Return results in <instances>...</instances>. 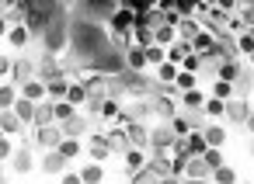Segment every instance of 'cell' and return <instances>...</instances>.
<instances>
[{"instance_id": "6da1fadb", "label": "cell", "mask_w": 254, "mask_h": 184, "mask_svg": "<svg viewBox=\"0 0 254 184\" xmlns=\"http://www.w3.org/2000/svg\"><path fill=\"white\" fill-rule=\"evenodd\" d=\"M73 49L84 52V56H91V59H98L101 52H108V35H105V28H101V25H91V21L73 25Z\"/></svg>"}, {"instance_id": "8992f818", "label": "cell", "mask_w": 254, "mask_h": 184, "mask_svg": "<svg viewBox=\"0 0 254 184\" xmlns=\"http://www.w3.org/2000/svg\"><path fill=\"white\" fill-rule=\"evenodd\" d=\"M11 80H14L18 87H25L28 80H35V63H32V59H18L14 70H11Z\"/></svg>"}, {"instance_id": "b9f144b4", "label": "cell", "mask_w": 254, "mask_h": 184, "mask_svg": "<svg viewBox=\"0 0 254 184\" xmlns=\"http://www.w3.org/2000/svg\"><path fill=\"white\" fill-rule=\"evenodd\" d=\"M181 101H185L188 108H202V94H198V91H185V97H181Z\"/></svg>"}, {"instance_id": "5b68a950", "label": "cell", "mask_w": 254, "mask_h": 184, "mask_svg": "<svg viewBox=\"0 0 254 184\" xmlns=\"http://www.w3.org/2000/svg\"><path fill=\"white\" fill-rule=\"evenodd\" d=\"M247 118H251V108H247L240 97L226 101V122H233V125H247Z\"/></svg>"}, {"instance_id": "11a10c76", "label": "cell", "mask_w": 254, "mask_h": 184, "mask_svg": "<svg viewBox=\"0 0 254 184\" xmlns=\"http://www.w3.org/2000/svg\"><path fill=\"white\" fill-rule=\"evenodd\" d=\"M181 184H209V181H195V177H185Z\"/></svg>"}, {"instance_id": "9c48e42d", "label": "cell", "mask_w": 254, "mask_h": 184, "mask_svg": "<svg viewBox=\"0 0 254 184\" xmlns=\"http://www.w3.org/2000/svg\"><path fill=\"white\" fill-rule=\"evenodd\" d=\"M126 66H129V73H143V66H146V49H139V46L126 49Z\"/></svg>"}, {"instance_id": "f35d334b", "label": "cell", "mask_w": 254, "mask_h": 184, "mask_svg": "<svg viewBox=\"0 0 254 184\" xmlns=\"http://www.w3.org/2000/svg\"><path fill=\"white\" fill-rule=\"evenodd\" d=\"M126 136H129V139H132L136 146H146V142H150V136H146V132H143L139 125H129V132H126Z\"/></svg>"}, {"instance_id": "816d5d0a", "label": "cell", "mask_w": 254, "mask_h": 184, "mask_svg": "<svg viewBox=\"0 0 254 184\" xmlns=\"http://www.w3.org/2000/svg\"><path fill=\"white\" fill-rule=\"evenodd\" d=\"M63 184H84L80 174H63Z\"/></svg>"}, {"instance_id": "277c9868", "label": "cell", "mask_w": 254, "mask_h": 184, "mask_svg": "<svg viewBox=\"0 0 254 184\" xmlns=\"http://www.w3.org/2000/svg\"><path fill=\"white\" fill-rule=\"evenodd\" d=\"M66 136H63V129L60 125H46V129H39L35 132V142L39 146H49V149H60V142H63Z\"/></svg>"}, {"instance_id": "2e32d148", "label": "cell", "mask_w": 254, "mask_h": 184, "mask_svg": "<svg viewBox=\"0 0 254 184\" xmlns=\"http://www.w3.org/2000/svg\"><path fill=\"white\" fill-rule=\"evenodd\" d=\"M66 91H70V80H63V77H56V80L46 84V94H49L53 101H66Z\"/></svg>"}, {"instance_id": "7402d4cb", "label": "cell", "mask_w": 254, "mask_h": 184, "mask_svg": "<svg viewBox=\"0 0 254 184\" xmlns=\"http://www.w3.org/2000/svg\"><path fill=\"white\" fill-rule=\"evenodd\" d=\"M46 125H56L53 104H39V111H35V129H46Z\"/></svg>"}, {"instance_id": "60d3db41", "label": "cell", "mask_w": 254, "mask_h": 184, "mask_svg": "<svg viewBox=\"0 0 254 184\" xmlns=\"http://www.w3.org/2000/svg\"><path fill=\"white\" fill-rule=\"evenodd\" d=\"M4 160H14V146H11V139H7V136L0 139V163H4Z\"/></svg>"}, {"instance_id": "db71d44e", "label": "cell", "mask_w": 254, "mask_h": 184, "mask_svg": "<svg viewBox=\"0 0 254 184\" xmlns=\"http://www.w3.org/2000/svg\"><path fill=\"white\" fill-rule=\"evenodd\" d=\"M0 35H11V28H7V21L0 18Z\"/></svg>"}, {"instance_id": "44dd1931", "label": "cell", "mask_w": 254, "mask_h": 184, "mask_svg": "<svg viewBox=\"0 0 254 184\" xmlns=\"http://www.w3.org/2000/svg\"><path fill=\"white\" fill-rule=\"evenodd\" d=\"M39 73H42L39 80H46V84H49V80H56V77H60V66H56V56H49V52H46V59H42V66H39Z\"/></svg>"}, {"instance_id": "680465c9", "label": "cell", "mask_w": 254, "mask_h": 184, "mask_svg": "<svg viewBox=\"0 0 254 184\" xmlns=\"http://www.w3.org/2000/svg\"><path fill=\"white\" fill-rule=\"evenodd\" d=\"M0 177H4V167H0Z\"/></svg>"}, {"instance_id": "bcb514c9", "label": "cell", "mask_w": 254, "mask_h": 184, "mask_svg": "<svg viewBox=\"0 0 254 184\" xmlns=\"http://www.w3.org/2000/svg\"><path fill=\"white\" fill-rule=\"evenodd\" d=\"M181 70H185V73H195V70H198V56H195V52H191V56H185Z\"/></svg>"}, {"instance_id": "d6a6232c", "label": "cell", "mask_w": 254, "mask_h": 184, "mask_svg": "<svg viewBox=\"0 0 254 184\" xmlns=\"http://www.w3.org/2000/svg\"><path fill=\"white\" fill-rule=\"evenodd\" d=\"M205 115H212V118L226 115V101H219V97H209V101H205Z\"/></svg>"}, {"instance_id": "52a82bcc", "label": "cell", "mask_w": 254, "mask_h": 184, "mask_svg": "<svg viewBox=\"0 0 254 184\" xmlns=\"http://www.w3.org/2000/svg\"><path fill=\"white\" fill-rule=\"evenodd\" d=\"M136 25V14L129 11V7H119L115 14H112V28H115V35H122V32H129Z\"/></svg>"}, {"instance_id": "6f0895ef", "label": "cell", "mask_w": 254, "mask_h": 184, "mask_svg": "<svg viewBox=\"0 0 254 184\" xmlns=\"http://www.w3.org/2000/svg\"><path fill=\"white\" fill-rule=\"evenodd\" d=\"M251 156H254V142H251Z\"/></svg>"}, {"instance_id": "f6af8a7d", "label": "cell", "mask_w": 254, "mask_h": 184, "mask_svg": "<svg viewBox=\"0 0 254 184\" xmlns=\"http://www.w3.org/2000/svg\"><path fill=\"white\" fill-rule=\"evenodd\" d=\"M167 56H171V63H185V56H188V49H185V46H174V49H171Z\"/></svg>"}, {"instance_id": "ac0fdd59", "label": "cell", "mask_w": 254, "mask_h": 184, "mask_svg": "<svg viewBox=\"0 0 254 184\" xmlns=\"http://www.w3.org/2000/svg\"><path fill=\"white\" fill-rule=\"evenodd\" d=\"M18 97H21V94H18L11 84H0V111H11V108L18 104Z\"/></svg>"}, {"instance_id": "484cf974", "label": "cell", "mask_w": 254, "mask_h": 184, "mask_svg": "<svg viewBox=\"0 0 254 184\" xmlns=\"http://www.w3.org/2000/svg\"><path fill=\"white\" fill-rule=\"evenodd\" d=\"M66 101H70L73 108H77V104H84V101H87V87H84V84H70V91H66Z\"/></svg>"}, {"instance_id": "f1b7e54d", "label": "cell", "mask_w": 254, "mask_h": 184, "mask_svg": "<svg viewBox=\"0 0 254 184\" xmlns=\"http://www.w3.org/2000/svg\"><path fill=\"white\" fill-rule=\"evenodd\" d=\"M77 153H80V142H77V139H63V142H60V156H63V160H73Z\"/></svg>"}, {"instance_id": "94428289", "label": "cell", "mask_w": 254, "mask_h": 184, "mask_svg": "<svg viewBox=\"0 0 254 184\" xmlns=\"http://www.w3.org/2000/svg\"><path fill=\"white\" fill-rule=\"evenodd\" d=\"M0 139H4V132H0Z\"/></svg>"}, {"instance_id": "d6986e66", "label": "cell", "mask_w": 254, "mask_h": 184, "mask_svg": "<svg viewBox=\"0 0 254 184\" xmlns=\"http://www.w3.org/2000/svg\"><path fill=\"white\" fill-rule=\"evenodd\" d=\"M53 115H56V125H63V122H70L77 115V108L70 101H53Z\"/></svg>"}, {"instance_id": "4fadbf2b", "label": "cell", "mask_w": 254, "mask_h": 184, "mask_svg": "<svg viewBox=\"0 0 254 184\" xmlns=\"http://www.w3.org/2000/svg\"><path fill=\"white\" fill-rule=\"evenodd\" d=\"M21 118L14 115V108L11 111H0V132H4V136H14V132H21Z\"/></svg>"}, {"instance_id": "5bb4252c", "label": "cell", "mask_w": 254, "mask_h": 184, "mask_svg": "<svg viewBox=\"0 0 254 184\" xmlns=\"http://www.w3.org/2000/svg\"><path fill=\"white\" fill-rule=\"evenodd\" d=\"M35 111H39V104H32V101L18 97V104H14V115H18L25 125H35Z\"/></svg>"}, {"instance_id": "4dcf8cb0", "label": "cell", "mask_w": 254, "mask_h": 184, "mask_svg": "<svg viewBox=\"0 0 254 184\" xmlns=\"http://www.w3.org/2000/svg\"><path fill=\"white\" fill-rule=\"evenodd\" d=\"M146 63H153V66H164V63H167V52H164L160 46H150V49H146Z\"/></svg>"}, {"instance_id": "3957f363", "label": "cell", "mask_w": 254, "mask_h": 184, "mask_svg": "<svg viewBox=\"0 0 254 184\" xmlns=\"http://www.w3.org/2000/svg\"><path fill=\"white\" fill-rule=\"evenodd\" d=\"M91 66H94V70H105V73H119V70H126V56H119V52H101L98 59H91Z\"/></svg>"}, {"instance_id": "91938a15", "label": "cell", "mask_w": 254, "mask_h": 184, "mask_svg": "<svg viewBox=\"0 0 254 184\" xmlns=\"http://www.w3.org/2000/svg\"><path fill=\"white\" fill-rule=\"evenodd\" d=\"M0 184H7V181H4V177H0Z\"/></svg>"}, {"instance_id": "e0dca14e", "label": "cell", "mask_w": 254, "mask_h": 184, "mask_svg": "<svg viewBox=\"0 0 254 184\" xmlns=\"http://www.w3.org/2000/svg\"><path fill=\"white\" fill-rule=\"evenodd\" d=\"M60 129H63V136H66V139H77L80 132H87V118H80V115H73V118H70V122H63Z\"/></svg>"}, {"instance_id": "7c38bea8", "label": "cell", "mask_w": 254, "mask_h": 184, "mask_svg": "<svg viewBox=\"0 0 254 184\" xmlns=\"http://www.w3.org/2000/svg\"><path fill=\"white\" fill-rule=\"evenodd\" d=\"M209 174H212V170L205 167V160H202V156H191V160L185 163V177H195V181H205Z\"/></svg>"}, {"instance_id": "8fae6325", "label": "cell", "mask_w": 254, "mask_h": 184, "mask_svg": "<svg viewBox=\"0 0 254 184\" xmlns=\"http://www.w3.org/2000/svg\"><path fill=\"white\" fill-rule=\"evenodd\" d=\"M202 139H205L209 149H223V142H226V129H223V125H209V129L202 132Z\"/></svg>"}, {"instance_id": "681fc988", "label": "cell", "mask_w": 254, "mask_h": 184, "mask_svg": "<svg viewBox=\"0 0 254 184\" xmlns=\"http://www.w3.org/2000/svg\"><path fill=\"white\" fill-rule=\"evenodd\" d=\"M11 70H14V63L7 56H0V77H11Z\"/></svg>"}, {"instance_id": "1f68e13d", "label": "cell", "mask_w": 254, "mask_h": 184, "mask_svg": "<svg viewBox=\"0 0 254 184\" xmlns=\"http://www.w3.org/2000/svg\"><path fill=\"white\" fill-rule=\"evenodd\" d=\"M237 77H240V66H237L233 59H230V63H223V70H219V80H226V84H233Z\"/></svg>"}, {"instance_id": "e575fe53", "label": "cell", "mask_w": 254, "mask_h": 184, "mask_svg": "<svg viewBox=\"0 0 254 184\" xmlns=\"http://www.w3.org/2000/svg\"><path fill=\"white\" fill-rule=\"evenodd\" d=\"M202 160H205V167H209V170H219V167H223V149H205V156H202Z\"/></svg>"}, {"instance_id": "7a4b0ae2", "label": "cell", "mask_w": 254, "mask_h": 184, "mask_svg": "<svg viewBox=\"0 0 254 184\" xmlns=\"http://www.w3.org/2000/svg\"><path fill=\"white\" fill-rule=\"evenodd\" d=\"M66 39H70V35H66V25L53 18L49 28H46V49H49V56H56V52L66 46Z\"/></svg>"}, {"instance_id": "d4e9b609", "label": "cell", "mask_w": 254, "mask_h": 184, "mask_svg": "<svg viewBox=\"0 0 254 184\" xmlns=\"http://www.w3.org/2000/svg\"><path fill=\"white\" fill-rule=\"evenodd\" d=\"M212 184H237V170L223 163L219 170H212Z\"/></svg>"}, {"instance_id": "83f0119b", "label": "cell", "mask_w": 254, "mask_h": 184, "mask_svg": "<svg viewBox=\"0 0 254 184\" xmlns=\"http://www.w3.org/2000/svg\"><path fill=\"white\" fill-rule=\"evenodd\" d=\"M212 97H219V101H233V84L216 80V84H212Z\"/></svg>"}, {"instance_id": "30bf717a", "label": "cell", "mask_w": 254, "mask_h": 184, "mask_svg": "<svg viewBox=\"0 0 254 184\" xmlns=\"http://www.w3.org/2000/svg\"><path fill=\"white\" fill-rule=\"evenodd\" d=\"M174 139H178V136H174V129H171V125H160V129H153V132H150V142H153L157 149L174 146Z\"/></svg>"}, {"instance_id": "7bdbcfd3", "label": "cell", "mask_w": 254, "mask_h": 184, "mask_svg": "<svg viewBox=\"0 0 254 184\" xmlns=\"http://www.w3.org/2000/svg\"><path fill=\"white\" fill-rule=\"evenodd\" d=\"M237 49H240V52H251V56H254V35H240Z\"/></svg>"}, {"instance_id": "f5cc1de1", "label": "cell", "mask_w": 254, "mask_h": 184, "mask_svg": "<svg viewBox=\"0 0 254 184\" xmlns=\"http://www.w3.org/2000/svg\"><path fill=\"white\" fill-rule=\"evenodd\" d=\"M157 184H181V177H171V174H164V177H160Z\"/></svg>"}, {"instance_id": "4316f807", "label": "cell", "mask_w": 254, "mask_h": 184, "mask_svg": "<svg viewBox=\"0 0 254 184\" xmlns=\"http://www.w3.org/2000/svg\"><path fill=\"white\" fill-rule=\"evenodd\" d=\"M14 170L18 174H28L32 170V149H18L14 153Z\"/></svg>"}, {"instance_id": "9f6ffc18", "label": "cell", "mask_w": 254, "mask_h": 184, "mask_svg": "<svg viewBox=\"0 0 254 184\" xmlns=\"http://www.w3.org/2000/svg\"><path fill=\"white\" fill-rule=\"evenodd\" d=\"M247 129H251V136H254V111H251V118H247Z\"/></svg>"}, {"instance_id": "ee69618b", "label": "cell", "mask_w": 254, "mask_h": 184, "mask_svg": "<svg viewBox=\"0 0 254 184\" xmlns=\"http://www.w3.org/2000/svg\"><path fill=\"white\" fill-rule=\"evenodd\" d=\"M195 49H198V52H209V49H212V39H209V35H195Z\"/></svg>"}, {"instance_id": "9a60e30c", "label": "cell", "mask_w": 254, "mask_h": 184, "mask_svg": "<svg viewBox=\"0 0 254 184\" xmlns=\"http://www.w3.org/2000/svg\"><path fill=\"white\" fill-rule=\"evenodd\" d=\"M42 170H46V174H63V170H66V160L60 156V149H49V153H46Z\"/></svg>"}, {"instance_id": "f546056e", "label": "cell", "mask_w": 254, "mask_h": 184, "mask_svg": "<svg viewBox=\"0 0 254 184\" xmlns=\"http://www.w3.org/2000/svg\"><path fill=\"white\" fill-rule=\"evenodd\" d=\"M126 167H129L132 174H139V170H143V153H139V149H126Z\"/></svg>"}, {"instance_id": "c3c4849f", "label": "cell", "mask_w": 254, "mask_h": 184, "mask_svg": "<svg viewBox=\"0 0 254 184\" xmlns=\"http://www.w3.org/2000/svg\"><path fill=\"white\" fill-rule=\"evenodd\" d=\"M157 111H160V115H167V118L174 122V104H167V101H157Z\"/></svg>"}, {"instance_id": "ffe728a7", "label": "cell", "mask_w": 254, "mask_h": 184, "mask_svg": "<svg viewBox=\"0 0 254 184\" xmlns=\"http://www.w3.org/2000/svg\"><path fill=\"white\" fill-rule=\"evenodd\" d=\"M174 35H178V28L174 25H157V32H153V46H167V42H174Z\"/></svg>"}, {"instance_id": "74e56055", "label": "cell", "mask_w": 254, "mask_h": 184, "mask_svg": "<svg viewBox=\"0 0 254 184\" xmlns=\"http://www.w3.org/2000/svg\"><path fill=\"white\" fill-rule=\"evenodd\" d=\"M174 84H178V87H181V91H195V84H198V80H195V73H185V70H181V73H178V80H174Z\"/></svg>"}, {"instance_id": "ba28073f", "label": "cell", "mask_w": 254, "mask_h": 184, "mask_svg": "<svg viewBox=\"0 0 254 184\" xmlns=\"http://www.w3.org/2000/svg\"><path fill=\"white\" fill-rule=\"evenodd\" d=\"M21 97L25 101H32V104H42V97H46V80H28L25 87H21Z\"/></svg>"}, {"instance_id": "7dc6e473", "label": "cell", "mask_w": 254, "mask_h": 184, "mask_svg": "<svg viewBox=\"0 0 254 184\" xmlns=\"http://www.w3.org/2000/svg\"><path fill=\"white\" fill-rule=\"evenodd\" d=\"M171 129H174V136H178V139H181V136H188V122H185V118H174V122H171Z\"/></svg>"}, {"instance_id": "836d02e7", "label": "cell", "mask_w": 254, "mask_h": 184, "mask_svg": "<svg viewBox=\"0 0 254 184\" xmlns=\"http://www.w3.org/2000/svg\"><path fill=\"white\" fill-rule=\"evenodd\" d=\"M205 149H209V146H205V139L195 132V136L188 139V153H191V156H205Z\"/></svg>"}, {"instance_id": "d590c367", "label": "cell", "mask_w": 254, "mask_h": 184, "mask_svg": "<svg viewBox=\"0 0 254 184\" xmlns=\"http://www.w3.org/2000/svg\"><path fill=\"white\" fill-rule=\"evenodd\" d=\"M108 149H112V146H108V139H101V136L91 142V153H94V160H105V156H108Z\"/></svg>"}, {"instance_id": "603a6c76", "label": "cell", "mask_w": 254, "mask_h": 184, "mask_svg": "<svg viewBox=\"0 0 254 184\" xmlns=\"http://www.w3.org/2000/svg\"><path fill=\"white\" fill-rule=\"evenodd\" d=\"M7 42H11L14 49L28 46V25H14V28H11V35H7Z\"/></svg>"}, {"instance_id": "ab89813d", "label": "cell", "mask_w": 254, "mask_h": 184, "mask_svg": "<svg viewBox=\"0 0 254 184\" xmlns=\"http://www.w3.org/2000/svg\"><path fill=\"white\" fill-rule=\"evenodd\" d=\"M108 146H112V149H129V146H126V132H122V129L108 132Z\"/></svg>"}, {"instance_id": "f907efd6", "label": "cell", "mask_w": 254, "mask_h": 184, "mask_svg": "<svg viewBox=\"0 0 254 184\" xmlns=\"http://www.w3.org/2000/svg\"><path fill=\"white\" fill-rule=\"evenodd\" d=\"M101 111H105L108 118H115V115H119V104H115V101H105V104H101Z\"/></svg>"}, {"instance_id": "8d00e7d4", "label": "cell", "mask_w": 254, "mask_h": 184, "mask_svg": "<svg viewBox=\"0 0 254 184\" xmlns=\"http://www.w3.org/2000/svg\"><path fill=\"white\" fill-rule=\"evenodd\" d=\"M178 73H181V70H178L174 63H164V66H160V80H164V84H174Z\"/></svg>"}, {"instance_id": "cb8c5ba5", "label": "cell", "mask_w": 254, "mask_h": 184, "mask_svg": "<svg viewBox=\"0 0 254 184\" xmlns=\"http://www.w3.org/2000/svg\"><path fill=\"white\" fill-rule=\"evenodd\" d=\"M101 177H105V170H101L98 163H87V167L80 170V181H84V184H101Z\"/></svg>"}]
</instances>
